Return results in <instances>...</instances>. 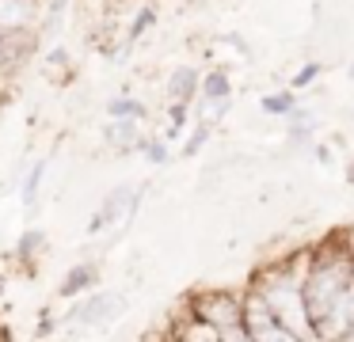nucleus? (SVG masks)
<instances>
[{
  "label": "nucleus",
  "mask_w": 354,
  "mask_h": 342,
  "mask_svg": "<svg viewBox=\"0 0 354 342\" xmlns=\"http://www.w3.org/2000/svg\"><path fill=\"white\" fill-rule=\"evenodd\" d=\"M305 270H308L305 258H301L297 270L293 266H274L255 281V293L267 301V308L274 312V319L286 331H293L305 342H316L320 331L313 327V316H308V304H305Z\"/></svg>",
  "instance_id": "1"
},
{
  "label": "nucleus",
  "mask_w": 354,
  "mask_h": 342,
  "mask_svg": "<svg viewBox=\"0 0 354 342\" xmlns=\"http://www.w3.org/2000/svg\"><path fill=\"white\" fill-rule=\"evenodd\" d=\"M351 281H354V258L351 255H328V258H320V263H308L305 304H308V316H313L316 331L328 323V316L335 312V304L343 301Z\"/></svg>",
  "instance_id": "2"
},
{
  "label": "nucleus",
  "mask_w": 354,
  "mask_h": 342,
  "mask_svg": "<svg viewBox=\"0 0 354 342\" xmlns=\"http://www.w3.org/2000/svg\"><path fill=\"white\" fill-rule=\"evenodd\" d=\"M191 312L206 323H214L225 339L244 331V296H232V293H202L191 301Z\"/></svg>",
  "instance_id": "3"
},
{
  "label": "nucleus",
  "mask_w": 354,
  "mask_h": 342,
  "mask_svg": "<svg viewBox=\"0 0 354 342\" xmlns=\"http://www.w3.org/2000/svg\"><path fill=\"white\" fill-rule=\"evenodd\" d=\"M122 312H126V296L122 293H84L69 308L65 319H69L73 327H111Z\"/></svg>",
  "instance_id": "4"
},
{
  "label": "nucleus",
  "mask_w": 354,
  "mask_h": 342,
  "mask_svg": "<svg viewBox=\"0 0 354 342\" xmlns=\"http://www.w3.org/2000/svg\"><path fill=\"white\" fill-rule=\"evenodd\" d=\"M35 15H39V0H0V35L35 23Z\"/></svg>",
  "instance_id": "5"
},
{
  "label": "nucleus",
  "mask_w": 354,
  "mask_h": 342,
  "mask_svg": "<svg viewBox=\"0 0 354 342\" xmlns=\"http://www.w3.org/2000/svg\"><path fill=\"white\" fill-rule=\"evenodd\" d=\"M168 339H176V342H225V334L217 331L214 323H206V319H198L191 312V316L183 319V323L176 327V331L168 334Z\"/></svg>",
  "instance_id": "6"
},
{
  "label": "nucleus",
  "mask_w": 354,
  "mask_h": 342,
  "mask_svg": "<svg viewBox=\"0 0 354 342\" xmlns=\"http://www.w3.org/2000/svg\"><path fill=\"white\" fill-rule=\"evenodd\" d=\"M95 278H100V266H92V263L73 266V270L65 274V281H62V296H65V301H77L80 293H92Z\"/></svg>",
  "instance_id": "7"
},
{
  "label": "nucleus",
  "mask_w": 354,
  "mask_h": 342,
  "mask_svg": "<svg viewBox=\"0 0 354 342\" xmlns=\"http://www.w3.org/2000/svg\"><path fill=\"white\" fill-rule=\"evenodd\" d=\"M126 198H133V187H118L115 194L103 198L100 213H95V220H92V232H100V228L115 225V220L122 217V209H130V202H126Z\"/></svg>",
  "instance_id": "8"
},
{
  "label": "nucleus",
  "mask_w": 354,
  "mask_h": 342,
  "mask_svg": "<svg viewBox=\"0 0 354 342\" xmlns=\"http://www.w3.org/2000/svg\"><path fill=\"white\" fill-rule=\"evenodd\" d=\"M198 88L202 84H198V73H194V68H179V73L171 76V84H168V91L179 99V106H183V99H191Z\"/></svg>",
  "instance_id": "9"
},
{
  "label": "nucleus",
  "mask_w": 354,
  "mask_h": 342,
  "mask_svg": "<svg viewBox=\"0 0 354 342\" xmlns=\"http://www.w3.org/2000/svg\"><path fill=\"white\" fill-rule=\"evenodd\" d=\"M107 111H111V122H138L145 106L133 103V99H115V103H111Z\"/></svg>",
  "instance_id": "10"
},
{
  "label": "nucleus",
  "mask_w": 354,
  "mask_h": 342,
  "mask_svg": "<svg viewBox=\"0 0 354 342\" xmlns=\"http://www.w3.org/2000/svg\"><path fill=\"white\" fill-rule=\"evenodd\" d=\"M133 137H138V122H111L107 126V141L115 144H130Z\"/></svg>",
  "instance_id": "11"
},
{
  "label": "nucleus",
  "mask_w": 354,
  "mask_h": 342,
  "mask_svg": "<svg viewBox=\"0 0 354 342\" xmlns=\"http://www.w3.org/2000/svg\"><path fill=\"white\" fill-rule=\"evenodd\" d=\"M198 91H202L206 99H225V95H229V80H225L221 73H214V76H206V80H202Z\"/></svg>",
  "instance_id": "12"
},
{
  "label": "nucleus",
  "mask_w": 354,
  "mask_h": 342,
  "mask_svg": "<svg viewBox=\"0 0 354 342\" xmlns=\"http://www.w3.org/2000/svg\"><path fill=\"white\" fill-rule=\"evenodd\" d=\"M263 111L286 114V111H293V103H290V95H267V99H263Z\"/></svg>",
  "instance_id": "13"
},
{
  "label": "nucleus",
  "mask_w": 354,
  "mask_h": 342,
  "mask_svg": "<svg viewBox=\"0 0 354 342\" xmlns=\"http://www.w3.org/2000/svg\"><path fill=\"white\" fill-rule=\"evenodd\" d=\"M42 171H46V164H39L31 175H27V187H24V198L27 202H35V194H39V182H42Z\"/></svg>",
  "instance_id": "14"
},
{
  "label": "nucleus",
  "mask_w": 354,
  "mask_h": 342,
  "mask_svg": "<svg viewBox=\"0 0 354 342\" xmlns=\"http://www.w3.org/2000/svg\"><path fill=\"white\" fill-rule=\"evenodd\" d=\"M160 342H176V339H160Z\"/></svg>",
  "instance_id": "15"
},
{
  "label": "nucleus",
  "mask_w": 354,
  "mask_h": 342,
  "mask_svg": "<svg viewBox=\"0 0 354 342\" xmlns=\"http://www.w3.org/2000/svg\"><path fill=\"white\" fill-rule=\"evenodd\" d=\"M0 293H4V281H0Z\"/></svg>",
  "instance_id": "16"
}]
</instances>
